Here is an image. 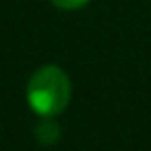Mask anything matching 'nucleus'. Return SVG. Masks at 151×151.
I'll use <instances>...</instances> for the list:
<instances>
[{"label": "nucleus", "instance_id": "f257e3e1", "mask_svg": "<svg viewBox=\"0 0 151 151\" xmlns=\"http://www.w3.org/2000/svg\"><path fill=\"white\" fill-rule=\"evenodd\" d=\"M27 101L40 116H57L70 103V79L59 66H42L27 86Z\"/></svg>", "mask_w": 151, "mask_h": 151}, {"label": "nucleus", "instance_id": "f03ea898", "mask_svg": "<svg viewBox=\"0 0 151 151\" xmlns=\"http://www.w3.org/2000/svg\"><path fill=\"white\" fill-rule=\"evenodd\" d=\"M35 136L42 142H55L59 138V125L53 121V116H42V121L35 127Z\"/></svg>", "mask_w": 151, "mask_h": 151}, {"label": "nucleus", "instance_id": "7ed1b4c3", "mask_svg": "<svg viewBox=\"0 0 151 151\" xmlns=\"http://www.w3.org/2000/svg\"><path fill=\"white\" fill-rule=\"evenodd\" d=\"M50 2H53L55 7H59V9L72 11V9H81V7H86L90 0H50Z\"/></svg>", "mask_w": 151, "mask_h": 151}]
</instances>
